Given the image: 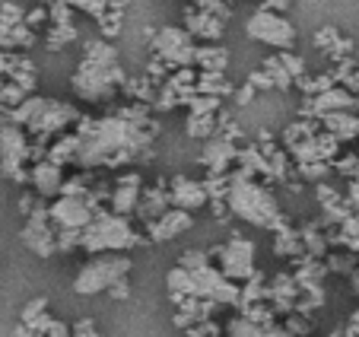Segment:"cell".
I'll use <instances>...</instances> for the list:
<instances>
[{
  "label": "cell",
  "instance_id": "484cf974",
  "mask_svg": "<svg viewBox=\"0 0 359 337\" xmlns=\"http://www.w3.org/2000/svg\"><path fill=\"white\" fill-rule=\"evenodd\" d=\"M197 93L223 99V95H236V86L229 83L226 74H207V70H201V77H197Z\"/></svg>",
  "mask_w": 359,
  "mask_h": 337
},
{
  "label": "cell",
  "instance_id": "f546056e",
  "mask_svg": "<svg viewBox=\"0 0 359 337\" xmlns=\"http://www.w3.org/2000/svg\"><path fill=\"white\" fill-rule=\"evenodd\" d=\"M261 70H264V74L271 77V80H273V89H280V93H286V89H292V86H296V80H292V77L286 74V67H283V64H280V58H277V54H273V58H267V61H264V67H261Z\"/></svg>",
  "mask_w": 359,
  "mask_h": 337
},
{
  "label": "cell",
  "instance_id": "ab89813d",
  "mask_svg": "<svg viewBox=\"0 0 359 337\" xmlns=\"http://www.w3.org/2000/svg\"><path fill=\"white\" fill-rule=\"evenodd\" d=\"M277 58H280V64L286 67V74L292 77V80H299V77H305V61L299 58L296 51H277Z\"/></svg>",
  "mask_w": 359,
  "mask_h": 337
},
{
  "label": "cell",
  "instance_id": "db71d44e",
  "mask_svg": "<svg viewBox=\"0 0 359 337\" xmlns=\"http://www.w3.org/2000/svg\"><path fill=\"white\" fill-rule=\"evenodd\" d=\"M124 7H128V0H111L109 10H118V13H124Z\"/></svg>",
  "mask_w": 359,
  "mask_h": 337
},
{
  "label": "cell",
  "instance_id": "9c48e42d",
  "mask_svg": "<svg viewBox=\"0 0 359 337\" xmlns=\"http://www.w3.org/2000/svg\"><path fill=\"white\" fill-rule=\"evenodd\" d=\"M245 32H248V39L261 41V45L280 48V51H292V45H296V26L283 13H271L264 7L255 10L245 20Z\"/></svg>",
  "mask_w": 359,
  "mask_h": 337
},
{
  "label": "cell",
  "instance_id": "d590c367",
  "mask_svg": "<svg viewBox=\"0 0 359 337\" xmlns=\"http://www.w3.org/2000/svg\"><path fill=\"white\" fill-rule=\"evenodd\" d=\"M340 39H344V35H340V29H334V26H321L318 32H315V39H312V41H315V48H318L321 54H327Z\"/></svg>",
  "mask_w": 359,
  "mask_h": 337
},
{
  "label": "cell",
  "instance_id": "ffe728a7",
  "mask_svg": "<svg viewBox=\"0 0 359 337\" xmlns=\"http://www.w3.org/2000/svg\"><path fill=\"white\" fill-rule=\"evenodd\" d=\"M321 128L327 134H334L340 143L344 140H356L359 137V115L356 112H331V115L321 118Z\"/></svg>",
  "mask_w": 359,
  "mask_h": 337
},
{
  "label": "cell",
  "instance_id": "ac0fdd59",
  "mask_svg": "<svg viewBox=\"0 0 359 337\" xmlns=\"http://www.w3.org/2000/svg\"><path fill=\"white\" fill-rule=\"evenodd\" d=\"M169 194H172V207L188 210V213L201 210L203 204H210L203 182H194V178H188V176H175V178H172V182H169Z\"/></svg>",
  "mask_w": 359,
  "mask_h": 337
},
{
  "label": "cell",
  "instance_id": "9a60e30c",
  "mask_svg": "<svg viewBox=\"0 0 359 337\" xmlns=\"http://www.w3.org/2000/svg\"><path fill=\"white\" fill-rule=\"evenodd\" d=\"M64 168L57 166V162H51V159H41V162H35L32 166V178H29V185L35 188V194L41 197V201H51V197H61V191H64Z\"/></svg>",
  "mask_w": 359,
  "mask_h": 337
},
{
  "label": "cell",
  "instance_id": "f1b7e54d",
  "mask_svg": "<svg viewBox=\"0 0 359 337\" xmlns=\"http://www.w3.org/2000/svg\"><path fill=\"white\" fill-rule=\"evenodd\" d=\"M325 267L327 274H356L359 270V255H353V251H331V255L325 258Z\"/></svg>",
  "mask_w": 359,
  "mask_h": 337
},
{
  "label": "cell",
  "instance_id": "44dd1931",
  "mask_svg": "<svg viewBox=\"0 0 359 337\" xmlns=\"http://www.w3.org/2000/svg\"><path fill=\"white\" fill-rule=\"evenodd\" d=\"M226 337H290L283 324H255L248 318L236 315L226 324Z\"/></svg>",
  "mask_w": 359,
  "mask_h": 337
},
{
  "label": "cell",
  "instance_id": "816d5d0a",
  "mask_svg": "<svg viewBox=\"0 0 359 337\" xmlns=\"http://www.w3.org/2000/svg\"><path fill=\"white\" fill-rule=\"evenodd\" d=\"M48 337H74V328H67L64 322H51V328H48Z\"/></svg>",
  "mask_w": 359,
  "mask_h": 337
},
{
  "label": "cell",
  "instance_id": "4fadbf2b",
  "mask_svg": "<svg viewBox=\"0 0 359 337\" xmlns=\"http://www.w3.org/2000/svg\"><path fill=\"white\" fill-rule=\"evenodd\" d=\"M238 150H242L238 143H232V140H226V137L217 134L203 143L197 162L207 168V176H229V166L238 162Z\"/></svg>",
  "mask_w": 359,
  "mask_h": 337
},
{
  "label": "cell",
  "instance_id": "52a82bcc",
  "mask_svg": "<svg viewBox=\"0 0 359 337\" xmlns=\"http://www.w3.org/2000/svg\"><path fill=\"white\" fill-rule=\"evenodd\" d=\"M147 39H149V51H153V58H159L169 70L194 67L197 64V41L184 26L147 29Z\"/></svg>",
  "mask_w": 359,
  "mask_h": 337
},
{
  "label": "cell",
  "instance_id": "b9f144b4",
  "mask_svg": "<svg viewBox=\"0 0 359 337\" xmlns=\"http://www.w3.org/2000/svg\"><path fill=\"white\" fill-rule=\"evenodd\" d=\"M182 105V99H178V93L165 83V86H159V95H156V105H153V112H172V108Z\"/></svg>",
  "mask_w": 359,
  "mask_h": 337
},
{
  "label": "cell",
  "instance_id": "7c38bea8",
  "mask_svg": "<svg viewBox=\"0 0 359 337\" xmlns=\"http://www.w3.org/2000/svg\"><path fill=\"white\" fill-rule=\"evenodd\" d=\"M102 207H95L89 197H70V194H61L57 201L48 204V216H51V226L55 230H86L89 223L95 220Z\"/></svg>",
  "mask_w": 359,
  "mask_h": 337
},
{
  "label": "cell",
  "instance_id": "bcb514c9",
  "mask_svg": "<svg viewBox=\"0 0 359 337\" xmlns=\"http://www.w3.org/2000/svg\"><path fill=\"white\" fill-rule=\"evenodd\" d=\"M45 22H51V20H48V7H41V4L26 13V26L29 29H39V26H45Z\"/></svg>",
  "mask_w": 359,
  "mask_h": 337
},
{
  "label": "cell",
  "instance_id": "836d02e7",
  "mask_svg": "<svg viewBox=\"0 0 359 337\" xmlns=\"http://www.w3.org/2000/svg\"><path fill=\"white\" fill-rule=\"evenodd\" d=\"M219 105L223 102L213 99V95H201L197 93L194 99L188 102V115H219Z\"/></svg>",
  "mask_w": 359,
  "mask_h": 337
},
{
  "label": "cell",
  "instance_id": "30bf717a",
  "mask_svg": "<svg viewBox=\"0 0 359 337\" xmlns=\"http://www.w3.org/2000/svg\"><path fill=\"white\" fill-rule=\"evenodd\" d=\"M217 258H219V270L229 277L232 284H248L251 277L258 274L255 270V242L238 236V232H232L229 242L217 251Z\"/></svg>",
  "mask_w": 359,
  "mask_h": 337
},
{
  "label": "cell",
  "instance_id": "c3c4849f",
  "mask_svg": "<svg viewBox=\"0 0 359 337\" xmlns=\"http://www.w3.org/2000/svg\"><path fill=\"white\" fill-rule=\"evenodd\" d=\"M74 337H99V331H95V324L89 322V318H80V322L74 324Z\"/></svg>",
  "mask_w": 359,
  "mask_h": 337
},
{
  "label": "cell",
  "instance_id": "4dcf8cb0",
  "mask_svg": "<svg viewBox=\"0 0 359 337\" xmlns=\"http://www.w3.org/2000/svg\"><path fill=\"white\" fill-rule=\"evenodd\" d=\"M64 4H70L74 10H80V13L93 16L95 22L105 20V16H109V7H111V0H64Z\"/></svg>",
  "mask_w": 359,
  "mask_h": 337
},
{
  "label": "cell",
  "instance_id": "3957f363",
  "mask_svg": "<svg viewBox=\"0 0 359 337\" xmlns=\"http://www.w3.org/2000/svg\"><path fill=\"white\" fill-rule=\"evenodd\" d=\"M226 207H229L232 216L238 220L258 226V230H271V232H280L286 223V213L280 210L277 197L271 194L261 178L248 176L245 168H236L229 172V191H226Z\"/></svg>",
  "mask_w": 359,
  "mask_h": 337
},
{
  "label": "cell",
  "instance_id": "5bb4252c",
  "mask_svg": "<svg viewBox=\"0 0 359 337\" xmlns=\"http://www.w3.org/2000/svg\"><path fill=\"white\" fill-rule=\"evenodd\" d=\"M140 197H143V178L140 172H124V176H118V182L111 185V213L118 216H130L137 213V207H140Z\"/></svg>",
  "mask_w": 359,
  "mask_h": 337
},
{
  "label": "cell",
  "instance_id": "ee69618b",
  "mask_svg": "<svg viewBox=\"0 0 359 337\" xmlns=\"http://www.w3.org/2000/svg\"><path fill=\"white\" fill-rule=\"evenodd\" d=\"M334 168H337L344 178H350V182H353V178H359V156H356V153L340 156V159L334 162Z\"/></svg>",
  "mask_w": 359,
  "mask_h": 337
},
{
  "label": "cell",
  "instance_id": "f35d334b",
  "mask_svg": "<svg viewBox=\"0 0 359 337\" xmlns=\"http://www.w3.org/2000/svg\"><path fill=\"white\" fill-rule=\"evenodd\" d=\"M283 328H286L290 337H302V334L312 331V322H309V315H302V312H292V315H286Z\"/></svg>",
  "mask_w": 359,
  "mask_h": 337
},
{
  "label": "cell",
  "instance_id": "6da1fadb",
  "mask_svg": "<svg viewBox=\"0 0 359 337\" xmlns=\"http://www.w3.org/2000/svg\"><path fill=\"white\" fill-rule=\"evenodd\" d=\"M76 156L74 166L80 168H118L130 162L153 159V140L159 134V121L153 108L130 102L105 118L83 115L76 124Z\"/></svg>",
  "mask_w": 359,
  "mask_h": 337
},
{
  "label": "cell",
  "instance_id": "603a6c76",
  "mask_svg": "<svg viewBox=\"0 0 359 337\" xmlns=\"http://www.w3.org/2000/svg\"><path fill=\"white\" fill-rule=\"evenodd\" d=\"M197 67L207 70V74H226V67H229V48L197 45Z\"/></svg>",
  "mask_w": 359,
  "mask_h": 337
},
{
  "label": "cell",
  "instance_id": "74e56055",
  "mask_svg": "<svg viewBox=\"0 0 359 337\" xmlns=\"http://www.w3.org/2000/svg\"><path fill=\"white\" fill-rule=\"evenodd\" d=\"M26 22V10L20 4H0V26H22Z\"/></svg>",
  "mask_w": 359,
  "mask_h": 337
},
{
  "label": "cell",
  "instance_id": "f907efd6",
  "mask_svg": "<svg viewBox=\"0 0 359 337\" xmlns=\"http://www.w3.org/2000/svg\"><path fill=\"white\" fill-rule=\"evenodd\" d=\"M261 7L271 10V13H286L292 7V0H261Z\"/></svg>",
  "mask_w": 359,
  "mask_h": 337
},
{
  "label": "cell",
  "instance_id": "7402d4cb",
  "mask_svg": "<svg viewBox=\"0 0 359 337\" xmlns=\"http://www.w3.org/2000/svg\"><path fill=\"white\" fill-rule=\"evenodd\" d=\"M35 29L22 26H0V51H29L35 45Z\"/></svg>",
  "mask_w": 359,
  "mask_h": 337
},
{
  "label": "cell",
  "instance_id": "11a10c76",
  "mask_svg": "<svg viewBox=\"0 0 359 337\" xmlns=\"http://www.w3.org/2000/svg\"><path fill=\"white\" fill-rule=\"evenodd\" d=\"M353 293H356V296H359V270H356V274H353Z\"/></svg>",
  "mask_w": 359,
  "mask_h": 337
},
{
  "label": "cell",
  "instance_id": "277c9868",
  "mask_svg": "<svg viewBox=\"0 0 359 337\" xmlns=\"http://www.w3.org/2000/svg\"><path fill=\"white\" fill-rule=\"evenodd\" d=\"M7 118L13 124H20L22 131H29V134L35 137L32 143H45V147H48V140H51V137L64 134L70 124H80L83 121V115L76 112L74 105L57 102V99H41V95H29L20 108L7 112Z\"/></svg>",
  "mask_w": 359,
  "mask_h": 337
},
{
  "label": "cell",
  "instance_id": "8d00e7d4",
  "mask_svg": "<svg viewBox=\"0 0 359 337\" xmlns=\"http://www.w3.org/2000/svg\"><path fill=\"white\" fill-rule=\"evenodd\" d=\"M121 26H124V13H118V10H109V16L99 22L102 39H105V41L118 39V35H121Z\"/></svg>",
  "mask_w": 359,
  "mask_h": 337
},
{
  "label": "cell",
  "instance_id": "f6af8a7d",
  "mask_svg": "<svg viewBox=\"0 0 359 337\" xmlns=\"http://www.w3.org/2000/svg\"><path fill=\"white\" fill-rule=\"evenodd\" d=\"M83 232L80 230H57V251H74L80 249Z\"/></svg>",
  "mask_w": 359,
  "mask_h": 337
},
{
  "label": "cell",
  "instance_id": "83f0119b",
  "mask_svg": "<svg viewBox=\"0 0 359 337\" xmlns=\"http://www.w3.org/2000/svg\"><path fill=\"white\" fill-rule=\"evenodd\" d=\"M80 39V29L74 26H48V35H45V48L48 51H64L70 41Z\"/></svg>",
  "mask_w": 359,
  "mask_h": 337
},
{
  "label": "cell",
  "instance_id": "e575fe53",
  "mask_svg": "<svg viewBox=\"0 0 359 337\" xmlns=\"http://www.w3.org/2000/svg\"><path fill=\"white\" fill-rule=\"evenodd\" d=\"M197 10H203V13H210V16H217V20H223V22H229L232 20V7L226 4V0H191Z\"/></svg>",
  "mask_w": 359,
  "mask_h": 337
},
{
  "label": "cell",
  "instance_id": "d6a6232c",
  "mask_svg": "<svg viewBox=\"0 0 359 337\" xmlns=\"http://www.w3.org/2000/svg\"><path fill=\"white\" fill-rule=\"evenodd\" d=\"M74 13L76 10L70 7V4H64V0H51L48 4V26H74Z\"/></svg>",
  "mask_w": 359,
  "mask_h": 337
},
{
  "label": "cell",
  "instance_id": "4316f807",
  "mask_svg": "<svg viewBox=\"0 0 359 337\" xmlns=\"http://www.w3.org/2000/svg\"><path fill=\"white\" fill-rule=\"evenodd\" d=\"M184 131H188V137L207 143L210 137L219 134V115H188V121H184Z\"/></svg>",
  "mask_w": 359,
  "mask_h": 337
},
{
  "label": "cell",
  "instance_id": "681fc988",
  "mask_svg": "<svg viewBox=\"0 0 359 337\" xmlns=\"http://www.w3.org/2000/svg\"><path fill=\"white\" fill-rule=\"evenodd\" d=\"M255 93H258V89H255V86H248V83H245L242 89H236V95H232V99H236V105H242V108H245L251 99H255Z\"/></svg>",
  "mask_w": 359,
  "mask_h": 337
},
{
  "label": "cell",
  "instance_id": "1f68e13d",
  "mask_svg": "<svg viewBox=\"0 0 359 337\" xmlns=\"http://www.w3.org/2000/svg\"><path fill=\"white\" fill-rule=\"evenodd\" d=\"M331 162H302V166H296V172H299V178L302 182H315V185H321L327 176H331Z\"/></svg>",
  "mask_w": 359,
  "mask_h": 337
},
{
  "label": "cell",
  "instance_id": "cb8c5ba5",
  "mask_svg": "<svg viewBox=\"0 0 359 337\" xmlns=\"http://www.w3.org/2000/svg\"><path fill=\"white\" fill-rule=\"evenodd\" d=\"M273 255L277 258H290V261H299L305 258V245H302V232L292 230V226H283L273 239Z\"/></svg>",
  "mask_w": 359,
  "mask_h": 337
},
{
  "label": "cell",
  "instance_id": "7dc6e473",
  "mask_svg": "<svg viewBox=\"0 0 359 337\" xmlns=\"http://www.w3.org/2000/svg\"><path fill=\"white\" fill-rule=\"evenodd\" d=\"M248 86H255V89H261V93H267V89H273V80L264 74V70H255V74L248 77Z\"/></svg>",
  "mask_w": 359,
  "mask_h": 337
},
{
  "label": "cell",
  "instance_id": "ba28073f",
  "mask_svg": "<svg viewBox=\"0 0 359 337\" xmlns=\"http://www.w3.org/2000/svg\"><path fill=\"white\" fill-rule=\"evenodd\" d=\"M128 270H130V258L124 255H95L93 261H86L80 267L74 280V290L80 296H95V293H109L118 280H128Z\"/></svg>",
  "mask_w": 359,
  "mask_h": 337
},
{
  "label": "cell",
  "instance_id": "2e32d148",
  "mask_svg": "<svg viewBox=\"0 0 359 337\" xmlns=\"http://www.w3.org/2000/svg\"><path fill=\"white\" fill-rule=\"evenodd\" d=\"M184 29L194 35V41L219 45V39H223V32H226V22L210 13H203V10H197L194 4H188V7H184Z\"/></svg>",
  "mask_w": 359,
  "mask_h": 337
},
{
  "label": "cell",
  "instance_id": "5b68a950",
  "mask_svg": "<svg viewBox=\"0 0 359 337\" xmlns=\"http://www.w3.org/2000/svg\"><path fill=\"white\" fill-rule=\"evenodd\" d=\"M143 242L147 239L130 226L128 216H118L111 210H99L95 220L83 230L80 249H86L89 255H105V251H130Z\"/></svg>",
  "mask_w": 359,
  "mask_h": 337
},
{
  "label": "cell",
  "instance_id": "60d3db41",
  "mask_svg": "<svg viewBox=\"0 0 359 337\" xmlns=\"http://www.w3.org/2000/svg\"><path fill=\"white\" fill-rule=\"evenodd\" d=\"M353 54H356V41L344 35V39H340L331 51H327V58H331V64H340V61H353Z\"/></svg>",
  "mask_w": 359,
  "mask_h": 337
},
{
  "label": "cell",
  "instance_id": "f5cc1de1",
  "mask_svg": "<svg viewBox=\"0 0 359 337\" xmlns=\"http://www.w3.org/2000/svg\"><path fill=\"white\" fill-rule=\"evenodd\" d=\"M109 296L111 299H128L130 296V284H128V280H118V284L109 290Z\"/></svg>",
  "mask_w": 359,
  "mask_h": 337
},
{
  "label": "cell",
  "instance_id": "7bdbcfd3",
  "mask_svg": "<svg viewBox=\"0 0 359 337\" xmlns=\"http://www.w3.org/2000/svg\"><path fill=\"white\" fill-rule=\"evenodd\" d=\"M45 312H48V299L39 296V299H32V303H26V309H22L20 322H22V324H32V322H39Z\"/></svg>",
  "mask_w": 359,
  "mask_h": 337
},
{
  "label": "cell",
  "instance_id": "8fae6325",
  "mask_svg": "<svg viewBox=\"0 0 359 337\" xmlns=\"http://www.w3.org/2000/svg\"><path fill=\"white\" fill-rule=\"evenodd\" d=\"M22 245L29 251H35L39 258H51L57 255V230L51 226V216H48V204L39 201V207L26 216V226L20 232Z\"/></svg>",
  "mask_w": 359,
  "mask_h": 337
},
{
  "label": "cell",
  "instance_id": "7a4b0ae2",
  "mask_svg": "<svg viewBox=\"0 0 359 337\" xmlns=\"http://www.w3.org/2000/svg\"><path fill=\"white\" fill-rule=\"evenodd\" d=\"M124 83H128V74L121 67L118 48L105 39H89L83 45L80 67L70 77V86H74L76 99L99 105V102H109L115 93H121Z\"/></svg>",
  "mask_w": 359,
  "mask_h": 337
},
{
  "label": "cell",
  "instance_id": "d4e9b609",
  "mask_svg": "<svg viewBox=\"0 0 359 337\" xmlns=\"http://www.w3.org/2000/svg\"><path fill=\"white\" fill-rule=\"evenodd\" d=\"M121 93H128V99L140 102V105H156V95H159V83H153L147 74L143 77H128V83H124Z\"/></svg>",
  "mask_w": 359,
  "mask_h": 337
},
{
  "label": "cell",
  "instance_id": "9f6ffc18",
  "mask_svg": "<svg viewBox=\"0 0 359 337\" xmlns=\"http://www.w3.org/2000/svg\"><path fill=\"white\" fill-rule=\"evenodd\" d=\"M226 4H229V7H232V4H245V0H226Z\"/></svg>",
  "mask_w": 359,
  "mask_h": 337
},
{
  "label": "cell",
  "instance_id": "d6986e66",
  "mask_svg": "<svg viewBox=\"0 0 359 337\" xmlns=\"http://www.w3.org/2000/svg\"><path fill=\"white\" fill-rule=\"evenodd\" d=\"M172 210V194H169V185L159 182L156 188H143V197H140V207H137V216L143 223H153L159 216Z\"/></svg>",
  "mask_w": 359,
  "mask_h": 337
},
{
  "label": "cell",
  "instance_id": "8992f818",
  "mask_svg": "<svg viewBox=\"0 0 359 337\" xmlns=\"http://www.w3.org/2000/svg\"><path fill=\"white\" fill-rule=\"evenodd\" d=\"M29 159H32L29 134L10 121L7 112H0V176L16 185H26L32 178V168H26Z\"/></svg>",
  "mask_w": 359,
  "mask_h": 337
},
{
  "label": "cell",
  "instance_id": "e0dca14e",
  "mask_svg": "<svg viewBox=\"0 0 359 337\" xmlns=\"http://www.w3.org/2000/svg\"><path fill=\"white\" fill-rule=\"evenodd\" d=\"M191 226H194V220H191L188 210L172 207V210H165L159 220L147 223V239H149V242H169V239H175V236H182V232H188Z\"/></svg>",
  "mask_w": 359,
  "mask_h": 337
}]
</instances>
